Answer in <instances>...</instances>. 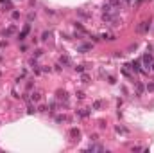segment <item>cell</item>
Wrapping results in <instances>:
<instances>
[{
    "label": "cell",
    "mask_w": 154,
    "mask_h": 153,
    "mask_svg": "<svg viewBox=\"0 0 154 153\" xmlns=\"http://www.w3.org/2000/svg\"><path fill=\"white\" fill-rule=\"evenodd\" d=\"M149 29H151V22H147V20H145V22H142V24L136 27V31H138V33H147Z\"/></svg>",
    "instance_id": "cell-1"
},
{
    "label": "cell",
    "mask_w": 154,
    "mask_h": 153,
    "mask_svg": "<svg viewBox=\"0 0 154 153\" xmlns=\"http://www.w3.org/2000/svg\"><path fill=\"white\" fill-rule=\"evenodd\" d=\"M29 31H30V25L27 24V25H25L24 29H22V33H20V36H18V40H20V42H22V40H24V38H25V36L29 34Z\"/></svg>",
    "instance_id": "cell-2"
},
{
    "label": "cell",
    "mask_w": 154,
    "mask_h": 153,
    "mask_svg": "<svg viewBox=\"0 0 154 153\" xmlns=\"http://www.w3.org/2000/svg\"><path fill=\"white\" fill-rule=\"evenodd\" d=\"M57 99L59 101H68V94L65 90H57Z\"/></svg>",
    "instance_id": "cell-3"
},
{
    "label": "cell",
    "mask_w": 154,
    "mask_h": 153,
    "mask_svg": "<svg viewBox=\"0 0 154 153\" xmlns=\"http://www.w3.org/2000/svg\"><path fill=\"white\" fill-rule=\"evenodd\" d=\"M70 137H72V139H79V137H81V130L79 128H72L70 130Z\"/></svg>",
    "instance_id": "cell-4"
},
{
    "label": "cell",
    "mask_w": 154,
    "mask_h": 153,
    "mask_svg": "<svg viewBox=\"0 0 154 153\" xmlns=\"http://www.w3.org/2000/svg\"><path fill=\"white\" fill-rule=\"evenodd\" d=\"M88 150L90 151H104V146H101V144H91Z\"/></svg>",
    "instance_id": "cell-5"
},
{
    "label": "cell",
    "mask_w": 154,
    "mask_h": 153,
    "mask_svg": "<svg viewBox=\"0 0 154 153\" xmlns=\"http://www.w3.org/2000/svg\"><path fill=\"white\" fill-rule=\"evenodd\" d=\"M41 99V94L40 92H32V94H30V101H34V103H38Z\"/></svg>",
    "instance_id": "cell-6"
},
{
    "label": "cell",
    "mask_w": 154,
    "mask_h": 153,
    "mask_svg": "<svg viewBox=\"0 0 154 153\" xmlns=\"http://www.w3.org/2000/svg\"><path fill=\"white\" fill-rule=\"evenodd\" d=\"M143 63L151 68V65H152V56H151V54H145V56H143Z\"/></svg>",
    "instance_id": "cell-7"
},
{
    "label": "cell",
    "mask_w": 154,
    "mask_h": 153,
    "mask_svg": "<svg viewBox=\"0 0 154 153\" xmlns=\"http://www.w3.org/2000/svg\"><path fill=\"white\" fill-rule=\"evenodd\" d=\"M90 49H91L90 43H82V45H79V51H81V52H88Z\"/></svg>",
    "instance_id": "cell-8"
},
{
    "label": "cell",
    "mask_w": 154,
    "mask_h": 153,
    "mask_svg": "<svg viewBox=\"0 0 154 153\" xmlns=\"http://www.w3.org/2000/svg\"><path fill=\"white\" fill-rule=\"evenodd\" d=\"M13 33H14V27H9V29H5L4 33H2V36H4V38H5V36H11Z\"/></svg>",
    "instance_id": "cell-9"
},
{
    "label": "cell",
    "mask_w": 154,
    "mask_h": 153,
    "mask_svg": "<svg viewBox=\"0 0 154 153\" xmlns=\"http://www.w3.org/2000/svg\"><path fill=\"white\" fill-rule=\"evenodd\" d=\"M101 38H104V40H115V34H111V33H104Z\"/></svg>",
    "instance_id": "cell-10"
},
{
    "label": "cell",
    "mask_w": 154,
    "mask_h": 153,
    "mask_svg": "<svg viewBox=\"0 0 154 153\" xmlns=\"http://www.w3.org/2000/svg\"><path fill=\"white\" fill-rule=\"evenodd\" d=\"M77 113H79L81 117H88V115H90V112H88V110H84V108H82V110H77Z\"/></svg>",
    "instance_id": "cell-11"
},
{
    "label": "cell",
    "mask_w": 154,
    "mask_h": 153,
    "mask_svg": "<svg viewBox=\"0 0 154 153\" xmlns=\"http://www.w3.org/2000/svg\"><path fill=\"white\" fill-rule=\"evenodd\" d=\"M136 92H138V96L143 92V85H142V83H136Z\"/></svg>",
    "instance_id": "cell-12"
},
{
    "label": "cell",
    "mask_w": 154,
    "mask_h": 153,
    "mask_svg": "<svg viewBox=\"0 0 154 153\" xmlns=\"http://www.w3.org/2000/svg\"><path fill=\"white\" fill-rule=\"evenodd\" d=\"M59 61H61L63 65H68V63H70V59H68L66 56H61V59H59Z\"/></svg>",
    "instance_id": "cell-13"
},
{
    "label": "cell",
    "mask_w": 154,
    "mask_h": 153,
    "mask_svg": "<svg viewBox=\"0 0 154 153\" xmlns=\"http://www.w3.org/2000/svg\"><path fill=\"white\" fill-rule=\"evenodd\" d=\"M109 5H111V7H117V5H120V0H109Z\"/></svg>",
    "instance_id": "cell-14"
},
{
    "label": "cell",
    "mask_w": 154,
    "mask_h": 153,
    "mask_svg": "<svg viewBox=\"0 0 154 153\" xmlns=\"http://www.w3.org/2000/svg\"><path fill=\"white\" fill-rule=\"evenodd\" d=\"M101 106H102V101H95L93 103V110H99Z\"/></svg>",
    "instance_id": "cell-15"
},
{
    "label": "cell",
    "mask_w": 154,
    "mask_h": 153,
    "mask_svg": "<svg viewBox=\"0 0 154 153\" xmlns=\"http://www.w3.org/2000/svg\"><path fill=\"white\" fill-rule=\"evenodd\" d=\"M11 16H13V20H18V18H20V13H18V11H13Z\"/></svg>",
    "instance_id": "cell-16"
},
{
    "label": "cell",
    "mask_w": 154,
    "mask_h": 153,
    "mask_svg": "<svg viewBox=\"0 0 154 153\" xmlns=\"http://www.w3.org/2000/svg\"><path fill=\"white\" fill-rule=\"evenodd\" d=\"M117 132H118V133H127V130L122 128V126H117Z\"/></svg>",
    "instance_id": "cell-17"
},
{
    "label": "cell",
    "mask_w": 154,
    "mask_h": 153,
    "mask_svg": "<svg viewBox=\"0 0 154 153\" xmlns=\"http://www.w3.org/2000/svg\"><path fill=\"white\" fill-rule=\"evenodd\" d=\"M27 112H29V113H34V112H36V108H34V106L29 103V108H27Z\"/></svg>",
    "instance_id": "cell-18"
},
{
    "label": "cell",
    "mask_w": 154,
    "mask_h": 153,
    "mask_svg": "<svg viewBox=\"0 0 154 153\" xmlns=\"http://www.w3.org/2000/svg\"><path fill=\"white\" fill-rule=\"evenodd\" d=\"M56 121H57V122H63V121H66V117H65V115H57Z\"/></svg>",
    "instance_id": "cell-19"
},
{
    "label": "cell",
    "mask_w": 154,
    "mask_h": 153,
    "mask_svg": "<svg viewBox=\"0 0 154 153\" xmlns=\"http://www.w3.org/2000/svg\"><path fill=\"white\" fill-rule=\"evenodd\" d=\"M147 90H149V92H154V83H149V85H147Z\"/></svg>",
    "instance_id": "cell-20"
},
{
    "label": "cell",
    "mask_w": 154,
    "mask_h": 153,
    "mask_svg": "<svg viewBox=\"0 0 154 153\" xmlns=\"http://www.w3.org/2000/svg\"><path fill=\"white\" fill-rule=\"evenodd\" d=\"M49 36H50V33H43V36H41V40H45V42H47V40H49Z\"/></svg>",
    "instance_id": "cell-21"
},
{
    "label": "cell",
    "mask_w": 154,
    "mask_h": 153,
    "mask_svg": "<svg viewBox=\"0 0 154 153\" xmlns=\"http://www.w3.org/2000/svg\"><path fill=\"white\" fill-rule=\"evenodd\" d=\"M75 70H77V72H82V70H84V67H82V65H77V67H75Z\"/></svg>",
    "instance_id": "cell-22"
},
{
    "label": "cell",
    "mask_w": 154,
    "mask_h": 153,
    "mask_svg": "<svg viewBox=\"0 0 154 153\" xmlns=\"http://www.w3.org/2000/svg\"><path fill=\"white\" fill-rule=\"evenodd\" d=\"M79 14H81L82 18H88V16H90V14H88V13H84V11H79Z\"/></svg>",
    "instance_id": "cell-23"
},
{
    "label": "cell",
    "mask_w": 154,
    "mask_h": 153,
    "mask_svg": "<svg viewBox=\"0 0 154 153\" xmlns=\"http://www.w3.org/2000/svg\"><path fill=\"white\" fill-rule=\"evenodd\" d=\"M41 52H43V51H40V49L34 51V56H36V58H38V56H41Z\"/></svg>",
    "instance_id": "cell-24"
},
{
    "label": "cell",
    "mask_w": 154,
    "mask_h": 153,
    "mask_svg": "<svg viewBox=\"0 0 154 153\" xmlns=\"http://www.w3.org/2000/svg\"><path fill=\"white\" fill-rule=\"evenodd\" d=\"M77 97H79V99H84V92H77Z\"/></svg>",
    "instance_id": "cell-25"
},
{
    "label": "cell",
    "mask_w": 154,
    "mask_h": 153,
    "mask_svg": "<svg viewBox=\"0 0 154 153\" xmlns=\"http://www.w3.org/2000/svg\"><path fill=\"white\" fill-rule=\"evenodd\" d=\"M152 68H154V61H152Z\"/></svg>",
    "instance_id": "cell-26"
}]
</instances>
